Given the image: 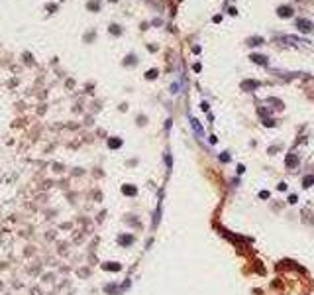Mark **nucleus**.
<instances>
[{"instance_id": "nucleus-1", "label": "nucleus", "mask_w": 314, "mask_h": 295, "mask_svg": "<svg viewBox=\"0 0 314 295\" xmlns=\"http://www.w3.org/2000/svg\"><path fill=\"white\" fill-rule=\"evenodd\" d=\"M296 28H298L300 32L308 33V32H312V30H314V26H312V22H310V20H306V18H298V20H296Z\"/></svg>"}, {"instance_id": "nucleus-2", "label": "nucleus", "mask_w": 314, "mask_h": 295, "mask_svg": "<svg viewBox=\"0 0 314 295\" xmlns=\"http://www.w3.org/2000/svg\"><path fill=\"white\" fill-rule=\"evenodd\" d=\"M277 14L281 16V18H289V16H293V8L291 6H279V8H277Z\"/></svg>"}, {"instance_id": "nucleus-3", "label": "nucleus", "mask_w": 314, "mask_h": 295, "mask_svg": "<svg viewBox=\"0 0 314 295\" xmlns=\"http://www.w3.org/2000/svg\"><path fill=\"white\" fill-rule=\"evenodd\" d=\"M249 59H251L253 63H257V65H267V57H265V55H259V53H253Z\"/></svg>"}, {"instance_id": "nucleus-4", "label": "nucleus", "mask_w": 314, "mask_h": 295, "mask_svg": "<svg viewBox=\"0 0 314 295\" xmlns=\"http://www.w3.org/2000/svg\"><path fill=\"white\" fill-rule=\"evenodd\" d=\"M242 87H244L245 91H251V89H257L259 83H257V81H244V83H242Z\"/></svg>"}, {"instance_id": "nucleus-5", "label": "nucleus", "mask_w": 314, "mask_h": 295, "mask_svg": "<svg viewBox=\"0 0 314 295\" xmlns=\"http://www.w3.org/2000/svg\"><path fill=\"white\" fill-rule=\"evenodd\" d=\"M281 42H289V43H298L300 39H298V38H295V36H283V38H281ZM300 43H302V42H300Z\"/></svg>"}, {"instance_id": "nucleus-6", "label": "nucleus", "mask_w": 314, "mask_h": 295, "mask_svg": "<svg viewBox=\"0 0 314 295\" xmlns=\"http://www.w3.org/2000/svg\"><path fill=\"white\" fill-rule=\"evenodd\" d=\"M259 43H263V38H248V45H259Z\"/></svg>"}, {"instance_id": "nucleus-7", "label": "nucleus", "mask_w": 314, "mask_h": 295, "mask_svg": "<svg viewBox=\"0 0 314 295\" xmlns=\"http://www.w3.org/2000/svg\"><path fill=\"white\" fill-rule=\"evenodd\" d=\"M192 126H194V130H197V134L198 136H204V132H202V128H200V124H198V120H194V118H192Z\"/></svg>"}, {"instance_id": "nucleus-8", "label": "nucleus", "mask_w": 314, "mask_h": 295, "mask_svg": "<svg viewBox=\"0 0 314 295\" xmlns=\"http://www.w3.org/2000/svg\"><path fill=\"white\" fill-rule=\"evenodd\" d=\"M310 183H314V175L312 177H304V187H308Z\"/></svg>"}, {"instance_id": "nucleus-9", "label": "nucleus", "mask_w": 314, "mask_h": 295, "mask_svg": "<svg viewBox=\"0 0 314 295\" xmlns=\"http://www.w3.org/2000/svg\"><path fill=\"white\" fill-rule=\"evenodd\" d=\"M220 159H222V161H230V155H228V154H224Z\"/></svg>"}]
</instances>
